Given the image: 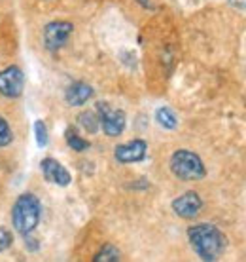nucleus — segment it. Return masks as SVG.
I'll use <instances>...</instances> for the list:
<instances>
[{
  "instance_id": "1",
  "label": "nucleus",
  "mask_w": 246,
  "mask_h": 262,
  "mask_svg": "<svg viewBox=\"0 0 246 262\" xmlns=\"http://www.w3.org/2000/svg\"><path fill=\"white\" fill-rule=\"evenodd\" d=\"M188 239L201 260L214 262L227 247V237L214 224H195L188 228Z\"/></svg>"
},
{
  "instance_id": "2",
  "label": "nucleus",
  "mask_w": 246,
  "mask_h": 262,
  "mask_svg": "<svg viewBox=\"0 0 246 262\" xmlns=\"http://www.w3.org/2000/svg\"><path fill=\"white\" fill-rule=\"evenodd\" d=\"M40 216H42V203L38 198L31 192L17 196L12 207V224L17 234L21 236L33 234L40 224Z\"/></svg>"
},
{
  "instance_id": "3",
  "label": "nucleus",
  "mask_w": 246,
  "mask_h": 262,
  "mask_svg": "<svg viewBox=\"0 0 246 262\" xmlns=\"http://www.w3.org/2000/svg\"><path fill=\"white\" fill-rule=\"evenodd\" d=\"M170 171L176 179L180 181H201L207 177V167L203 164V160L195 152L188 150V148H180L170 156Z\"/></svg>"
},
{
  "instance_id": "4",
  "label": "nucleus",
  "mask_w": 246,
  "mask_h": 262,
  "mask_svg": "<svg viewBox=\"0 0 246 262\" xmlns=\"http://www.w3.org/2000/svg\"><path fill=\"white\" fill-rule=\"evenodd\" d=\"M97 116L99 122H101V129L108 137H119L123 129H125V124H127L125 112L119 111V108H114V106L104 103V101L97 103Z\"/></svg>"
},
{
  "instance_id": "5",
  "label": "nucleus",
  "mask_w": 246,
  "mask_h": 262,
  "mask_svg": "<svg viewBox=\"0 0 246 262\" xmlns=\"http://www.w3.org/2000/svg\"><path fill=\"white\" fill-rule=\"evenodd\" d=\"M25 74L17 65H10L0 71V95L6 99H17L23 95Z\"/></svg>"
},
{
  "instance_id": "6",
  "label": "nucleus",
  "mask_w": 246,
  "mask_h": 262,
  "mask_svg": "<svg viewBox=\"0 0 246 262\" xmlns=\"http://www.w3.org/2000/svg\"><path fill=\"white\" fill-rule=\"evenodd\" d=\"M74 25L68 21H52L44 27V44L50 52H59L66 46Z\"/></svg>"
},
{
  "instance_id": "7",
  "label": "nucleus",
  "mask_w": 246,
  "mask_h": 262,
  "mask_svg": "<svg viewBox=\"0 0 246 262\" xmlns=\"http://www.w3.org/2000/svg\"><path fill=\"white\" fill-rule=\"evenodd\" d=\"M148 154V143L144 139H133L125 144H117L114 148V158L119 164H136L142 162Z\"/></svg>"
},
{
  "instance_id": "8",
  "label": "nucleus",
  "mask_w": 246,
  "mask_h": 262,
  "mask_svg": "<svg viewBox=\"0 0 246 262\" xmlns=\"http://www.w3.org/2000/svg\"><path fill=\"white\" fill-rule=\"evenodd\" d=\"M203 209V200L197 192H186L178 196L176 200H173V211L180 219H186V221H191L195 216L201 213Z\"/></svg>"
},
{
  "instance_id": "9",
  "label": "nucleus",
  "mask_w": 246,
  "mask_h": 262,
  "mask_svg": "<svg viewBox=\"0 0 246 262\" xmlns=\"http://www.w3.org/2000/svg\"><path fill=\"white\" fill-rule=\"evenodd\" d=\"M40 169H42V175H44L47 183L57 184V186H68L72 183L68 169L61 162L53 160V158H44L40 162Z\"/></svg>"
},
{
  "instance_id": "10",
  "label": "nucleus",
  "mask_w": 246,
  "mask_h": 262,
  "mask_svg": "<svg viewBox=\"0 0 246 262\" xmlns=\"http://www.w3.org/2000/svg\"><path fill=\"white\" fill-rule=\"evenodd\" d=\"M93 88L89 84H85V82H74L66 88L65 92V101L66 105L70 106H82L85 105L91 97H93Z\"/></svg>"
},
{
  "instance_id": "11",
  "label": "nucleus",
  "mask_w": 246,
  "mask_h": 262,
  "mask_svg": "<svg viewBox=\"0 0 246 262\" xmlns=\"http://www.w3.org/2000/svg\"><path fill=\"white\" fill-rule=\"evenodd\" d=\"M65 141H66V144L70 146L72 150H76V152L89 150V146H91L89 141H87V139H84V137H80L78 131L74 129V127H68V129L65 131Z\"/></svg>"
},
{
  "instance_id": "12",
  "label": "nucleus",
  "mask_w": 246,
  "mask_h": 262,
  "mask_svg": "<svg viewBox=\"0 0 246 262\" xmlns=\"http://www.w3.org/2000/svg\"><path fill=\"white\" fill-rule=\"evenodd\" d=\"M156 120L157 124L161 125V127H165V129H176L178 127V118H176V114L173 112V108H168V106L157 108Z\"/></svg>"
},
{
  "instance_id": "13",
  "label": "nucleus",
  "mask_w": 246,
  "mask_h": 262,
  "mask_svg": "<svg viewBox=\"0 0 246 262\" xmlns=\"http://www.w3.org/2000/svg\"><path fill=\"white\" fill-rule=\"evenodd\" d=\"M119 258H121V253H119V249H117V247H114V245H110V243H106L103 249L93 256V260H95V262H117Z\"/></svg>"
},
{
  "instance_id": "14",
  "label": "nucleus",
  "mask_w": 246,
  "mask_h": 262,
  "mask_svg": "<svg viewBox=\"0 0 246 262\" xmlns=\"http://www.w3.org/2000/svg\"><path fill=\"white\" fill-rule=\"evenodd\" d=\"M78 122H80V125L87 131V133H97L99 127H101L99 116L95 114V112H89V111L82 112V114L78 116Z\"/></svg>"
},
{
  "instance_id": "15",
  "label": "nucleus",
  "mask_w": 246,
  "mask_h": 262,
  "mask_svg": "<svg viewBox=\"0 0 246 262\" xmlns=\"http://www.w3.org/2000/svg\"><path fill=\"white\" fill-rule=\"evenodd\" d=\"M34 139H36V144H38L40 148L47 146V143H50L47 127H45L44 120H36V122H34Z\"/></svg>"
},
{
  "instance_id": "16",
  "label": "nucleus",
  "mask_w": 246,
  "mask_h": 262,
  "mask_svg": "<svg viewBox=\"0 0 246 262\" xmlns=\"http://www.w3.org/2000/svg\"><path fill=\"white\" fill-rule=\"evenodd\" d=\"M12 141H13L12 127H10V124H8L6 120L0 116V146H8Z\"/></svg>"
},
{
  "instance_id": "17",
  "label": "nucleus",
  "mask_w": 246,
  "mask_h": 262,
  "mask_svg": "<svg viewBox=\"0 0 246 262\" xmlns=\"http://www.w3.org/2000/svg\"><path fill=\"white\" fill-rule=\"evenodd\" d=\"M13 243V234L8 228L0 226V253H4L6 249H10Z\"/></svg>"
},
{
  "instance_id": "18",
  "label": "nucleus",
  "mask_w": 246,
  "mask_h": 262,
  "mask_svg": "<svg viewBox=\"0 0 246 262\" xmlns=\"http://www.w3.org/2000/svg\"><path fill=\"white\" fill-rule=\"evenodd\" d=\"M25 245H27V249H29V251H38L40 249L38 239H33V237H27V239H25Z\"/></svg>"
}]
</instances>
